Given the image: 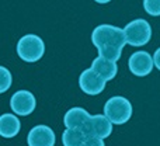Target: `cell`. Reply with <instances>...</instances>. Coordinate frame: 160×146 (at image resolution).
<instances>
[{
    "mask_svg": "<svg viewBox=\"0 0 160 146\" xmlns=\"http://www.w3.org/2000/svg\"><path fill=\"white\" fill-rule=\"evenodd\" d=\"M91 42L98 49V56L117 62L127 45V37L122 28L111 24H101L97 25L91 33Z\"/></svg>",
    "mask_w": 160,
    "mask_h": 146,
    "instance_id": "obj_1",
    "label": "cell"
},
{
    "mask_svg": "<svg viewBox=\"0 0 160 146\" xmlns=\"http://www.w3.org/2000/svg\"><path fill=\"white\" fill-rule=\"evenodd\" d=\"M105 80L101 79L93 69H86L83 70L79 77V86L82 88L83 93L88 94V96H97L105 88Z\"/></svg>",
    "mask_w": 160,
    "mask_h": 146,
    "instance_id": "obj_8",
    "label": "cell"
},
{
    "mask_svg": "<svg viewBox=\"0 0 160 146\" xmlns=\"http://www.w3.org/2000/svg\"><path fill=\"white\" fill-rule=\"evenodd\" d=\"M153 62H155V66L160 70V48H158V51L153 55Z\"/></svg>",
    "mask_w": 160,
    "mask_h": 146,
    "instance_id": "obj_17",
    "label": "cell"
},
{
    "mask_svg": "<svg viewBox=\"0 0 160 146\" xmlns=\"http://www.w3.org/2000/svg\"><path fill=\"white\" fill-rule=\"evenodd\" d=\"M91 69L98 74L101 79H104L105 82L112 80L114 77L117 76V73H118L117 62L105 59V58H102V56H97V58L91 62Z\"/></svg>",
    "mask_w": 160,
    "mask_h": 146,
    "instance_id": "obj_11",
    "label": "cell"
},
{
    "mask_svg": "<svg viewBox=\"0 0 160 146\" xmlns=\"http://www.w3.org/2000/svg\"><path fill=\"white\" fill-rule=\"evenodd\" d=\"M55 132L47 125H37L28 132V146H55Z\"/></svg>",
    "mask_w": 160,
    "mask_h": 146,
    "instance_id": "obj_9",
    "label": "cell"
},
{
    "mask_svg": "<svg viewBox=\"0 0 160 146\" xmlns=\"http://www.w3.org/2000/svg\"><path fill=\"white\" fill-rule=\"evenodd\" d=\"M143 8L149 16H160V0H143Z\"/></svg>",
    "mask_w": 160,
    "mask_h": 146,
    "instance_id": "obj_15",
    "label": "cell"
},
{
    "mask_svg": "<svg viewBox=\"0 0 160 146\" xmlns=\"http://www.w3.org/2000/svg\"><path fill=\"white\" fill-rule=\"evenodd\" d=\"M86 133L82 129H72L66 128L62 133V143L63 146H83L86 141Z\"/></svg>",
    "mask_w": 160,
    "mask_h": 146,
    "instance_id": "obj_13",
    "label": "cell"
},
{
    "mask_svg": "<svg viewBox=\"0 0 160 146\" xmlns=\"http://www.w3.org/2000/svg\"><path fill=\"white\" fill-rule=\"evenodd\" d=\"M127 44L132 47H143L152 38V28L150 24L143 18H136L133 21L128 23L124 28Z\"/></svg>",
    "mask_w": 160,
    "mask_h": 146,
    "instance_id": "obj_4",
    "label": "cell"
},
{
    "mask_svg": "<svg viewBox=\"0 0 160 146\" xmlns=\"http://www.w3.org/2000/svg\"><path fill=\"white\" fill-rule=\"evenodd\" d=\"M104 115L114 125H122L132 117V104L122 96L111 97L104 104Z\"/></svg>",
    "mask_w": 160,
    "mask_h": 146,
    "instance_id": "obj_2",
    "label": "cell"
},
{
    "mask_svg": "<svg viewBox=\"0 0 160 146\" xmlns=\"http://www.w3.org/2000/svg\"><path fill=\"white\" fill-rule=\"evenodd\" d=\"M45 53V44L41 39V37L27 34L21 37L17 42V55L24 62L34 63L38 62Z\"/></svg>",
    "mask_w": 160,
    "mask_h": 146,
    "instance_id": "obj_3",
    "label": "cell"
},
{
    "mask_svg": "<svg viewBox=\"0 0 160 146\" xmlns=\"http://www.w3.org/2000/svg\"><path fill=\"white\" fill-rule=\"evenodd\" d=\"M90 114L82 107H73L65 114L63 117V124L66 128H72V129H84L87 121L90 119Z\"/></svg>",
    "mask_w": 160,
    "mask_h": 146,
    "instance_id": "obj_10",
    "label": "cell"
},
{
    "mask_svg": "<svg viewBox=\"0 0 160 146\" xmlns=\"http://www.w3.org/2000/svg\"><path fill=\"white\" fill-rule=\"evenodd\" d=\"M83 146H105V143H104V139L94 138V136H87Z\"/></svg>",
    "mask_w": 160,
    "mask_h": 146,
    "instance_id": "obj_16",
    "label": "cell"
},
{
    "mask_svg": "<svg viewBox=\"0 0 160 146\" xmlns=\"http://www.w3.org/2000/svg\"><path fill=\"white\" fill-rule=\"evenodd\" d=\"M83 132L86 133V136H94V138L105 139L112 132V122L105 115H101V114L91 115L90 119L87 121V124H86Z\"/></svg>",
    "mask_w": 160,
    "mask_h": 146,
    "instance_id": "obj_5",
    "label": "cell"
},
{
    "mask_svg": "<svg viewBox=\"0 0 160 146\" xmlns=\"http://www.w3.org/2000/svg\"><path fill=\"white\" fill-rule=\"evenodd\" d=\"M21 122L13 114H3L0 117V135L3 138H14L20 132Z\"/></svg>",
    "mask_w": 160,
    "mask_h": 146,
    "instance_id": "obj_12",
    "label": "cell"
},
{
    "mask_svg": "<svg viewBox=\"0 0 160 146\" xmlns=\"http://www.w3.org/2000/svg\"><path fill=\"white\" fill-rule=\"evenodd\" d=\"M35 97L28 90H18L11 96L10 107L17 115L27 117L35 110Z\"/></svg>",
    "mask_w": 160,
    "mask_h": 146,
    "instance_id": "obj_6",
    "label": "cell"
},
{
    "mask_svg": "<svg viewBox=\"0 0 160 146\" xmlns=\"http://www.w3.org/2000/svg\"><path fill=\"white\" fill-rule=\"evenodd\" d=\"M128 66H129L131 73H133L135 76L143 77V76H148L149 73H152L155 62H153V56H150L149 52H146V51H136L135 53H132L129 56Z\"/></svg>",
    "mask_w": 160,
    "mask_h": 146,
    "instance_id": "obj_7",
    "label": "cell"
},
{
    "mask_svg": "<svg viewBox=\"0 0 160 146\" xmlns=\"http://www.w3.org/2000/svg\"><path fill=\"white\" fill-rule=\"evenodd\" d=\"M11 82H13V77H11V73L7 68L2 66L0 68V91L4 93V91L8 90V87L11 86Z\"/></svg>",
    "mask_w": 160,
    "mask_h": 146,
    "instance_id": "obj_14",
    "label": "cell"
},
{
    "mask_svg": "<svg viewBox=\"0 0 160 146\" xmlns=\"http://www.w3.org/2000/svg\"><path fill=\"white\" fill-rule=\"evenodd\" d=\"M94 2L100 3V4H105V3H110V2H111V0H94Z\"/></svg>",
    "mask_w": 160,
    "mask_h": 146,
    "instance_id": "obj_18",
    "label": "cell"
}]
</instances>
